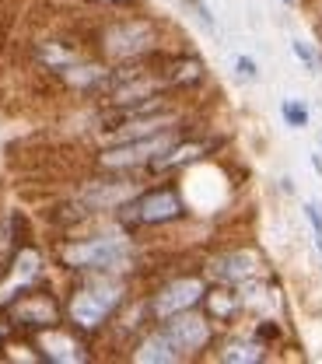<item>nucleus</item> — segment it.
<instances>
[{
	"instance_id": "nucleus-18",
	"label": "nucleus",
	"mask_w": 322,
	"mask_h": 364,
	"mask_svg": "<svg viewBox=\"0 0 322 364\" xmlns=\"http://www.w3.org/2000/svg\"><path fill=\"white\" fill-rule=\"evenodd\" d=\"M291 53H294V56H298V60H301V63L312 70V74H319V70H322L319 53H316V49H312L308 43H301V39H291Z\"/></svg>"
},
{
	"instance_id": "nucleus-10",
	"label": "nucleus",
	"mask_w": 322,
	"mask_h": 364,
	"mask_svg": "<svg viewBox=\"0 0 322 364\" xmlns=\"http://www.w3.org/2000/svg\"><path fill=\"white\" fill-rule=\"evenodd\" d=\"M263 267H267V263H263L259 249H252V245H235V249L218 252V256L207 263V280H210V284L242 287V284H256Z\"/></svg>"
},
{
	"instance_id": "nucleus-5",
	"label": "nucleus",
	"mask_w": 322,
	"mask_h": 364,
	"mask_svg": "<svg viewBox=\"0 0 322 364\" xmlns=\"http://www.w3.org/2000/svg\"><path fill=\"white\" fill-rule=\"evenodd\" d=\"M183 134H189L186 127H172V130L140 136V140L98 144V151H95V172H130V176H140V172H147Z\"/></svg>"
},
{
	"instance_id": "nucleus-14",
	"label": "nucleus",
	"mask_w": 322,
	"mask_h": 364,
	"mask_svg": "<svg viewBox=\"0 0 322 364\" xmlns=\"http://www.w3.org/2000/svg\"><path fill=\"white\" fill-rule=\"evenodd\" d=\"M214 358L225 364H263L270 358V347L267 343H259L252 333L249 336H228V340H218L214 343Z\"/></svg>"
},
{
	"instance_id": "nucleus-24",
	"label": "nucleus",
	"mask_w": 322,
	"mask_h": 364,
	"mask_svg": "<svg viewBox=\"0 0 322 364\" xmlns=\"http://www.w3.org/2000/svg\"><path fill=\"white\" fill-rule=\"evenodd\" d=\"M7 333H11V326H7V318H0V343L7 340Z\"/></svg>"
},
{
	"instance_id": "nucleus-17",
	"label": "nucleus",
	"mask_w": 322,
	"mask_h": 364,
	"mask_svg": "<svg viewBox=\"0 0 322 364\" xmlns=\"http://www.w3.org/2000/svg\"><path fill=\"white\" fill-rule=\"evenodd\" d=\"M231 67H235V77H238V81H259V63H256L249 53H235Z\"/></svg>"
},
{
	"instance_id": "nucleus-19",
	"label": "nucleus",
	"mask_w": 322,
	"mask_h": 364,
	"mask_svg": "<svg viewBox=\"0 0 322 364\" xmlns=\"http://www.w3.org/2000/svg\"><path fill=\"white\" fill-rule=\"evenodd\" d=\"M252 336H256L259 343H267V347H270L274 340H280V326H277L274 318H259V322H256V329H252Z\"/></svg>"
},
{
	"instance_id": "nucleus-6",
	"label": "nucleus",
	"mask_w": 322,
	"mask_h": 364,
	"mask_svg": "<svg viewBox=\"0 0 322 364\" xmlns=\"http://www.w3.org/2000/svg\"><path fill=\"white\" fill-rule=\"evenodd\" d=\"M4 318L11 326V333H25V336H36V333H46L53 326H63V301L32 284L28 291H21L14 301L4 305Z\"/></svg>"
},
{
	"instance_id": "nucleus-13",
	"label": "nucleus",
	"mask_w": 322,
	"mask_h": 364,
	"mask_svg": "<svg viewBox=\"0 0 322 364\" xmlns=\"http://www.w3.org/2000/svg\"><path fill=\"white\" fill-rule=\"evenodd\" d=\"M130 361L137 364H179V350L172 347V340L161 333V326L154 322V326H147L144 333H140L137 340L130 343V354H127Z\"/></svg>"
},
{
	"instance_id": "nucleus-2",
	"label": "nucleus",
	"mask_w": 322,
	"mask_h": 364,
	"mask_svg": "<svg viewBox=\"0 0 322 364\" xmlns=\"http://www.w3.org/2000/svg\"><path fill=\"white\" fill-rule=\"evenodd\" d=\"M134 298L130 291V277L119 273H81L74 277L67 298H63V322L81 333L85 340H92L98 333L109 329V322L116 312Z\"/></svg>"
},
{
	"instance_id": "nucleus-9",
	"label": "nucleus",
	"mask_w": 322,
	"mask_h": 364,
	"mask_svg": "<svg viewBox=\"0 0 322 364\" xmlns=\"http://www.w3.org/2000/svg\"><path fill=\"white\" fill-rule=\"evenodd\" d=\"M207 287H210L207 273H179V277H168V280L158 284L151 294H144V298H147V312H151L154 322H161V318H168V316L200 309Z\"/></svg>"
},
{
	"instance_id": "nucleus-20",
	"label": "nucleus",
	"mask_w": 322,
	"mask_h": 364,
	"mask_svg": "<svg viewBox=\"0 0 322 364\" xmlns=\"http://www.w3.org/2000/svg\"><path fill=\"white\" fill-rule=\"evenodd\" d=\"M189 7H193L196 21H200V25H203V28H207V32L214 36V32H218V18H214V11H210V7H207L203 0H189Z\"/></svg>"
},
{
	"instance_id": "nucleus-21",
	"label": "nucleus",
	"mask_w": 322,
	"mask_h": 364,
	"mask_svg": "<svg viewBox=\"0 0 322 364\" xmlns=\"http://www.w3.org/2000/svg\"><path fill=\"white\" fill-rule=\"evenodd\" d=\"M92 4H102V7H130L134 0H92Z\"/></svg>"
},
{
	"instance_id": "nucleus-15",
	"label": "nucleus",
	"mask_w": 322,
	"mask_h": 364,
	"mask_svg": "<svg viewBox=\"0 0 322 364\" xmlns=\"http://www.w3.org/2000/svg\"><path fill=\"white\" fill-rule=\"evenodd\" d=\"M242 291L238 287H231V284H210L207 287V294H203V312L214 318L218 326H228V322H235V316L242 312Z\"/></svg>"
},
{
	"instance_id": "nucleus-23",
	"label": "nucleus",
	"mask_w": 322,
	"mask_h": 364,
	"mask_svg": "<svg viewBox=\"0 0 322 364\" xmlns=\"http://www.w3.org/2000/svg\"><path fill=\"white\" fill-rule=\"evenodd\" d=\"M280 189H284V193H294V179H287V176H284V179H280Z\"/></svg>"
},
{
	"instance_id": "nucleus-12",
	"label": "nucleus",
	"mask_w": 322,
	"mask_h": 364,
	"mask_svg": "<svg viewBox=\"0 0 322 364\" xmlns=\"http://www.w3.org/2000/svg\"><path fill=\"white\" fill-rule=\"evenodd\" d=\"M218 144H221V140L183 134L154 165H151V168H147V176H176V172H186V168L200 165L203 158H210V151H218Z\"/></svg>"
},
{
	"instance_id": "nucleus-1",
	"label": "nucleus",
	"mask_w": 322,
	"mask_h": 364,
	"mask_svg": "<svg viewBox=\"0 0 322 364\" xmlns=\"http://www.w3.org/2000/svg\"><path fill=\"white\" fill-rule=\"evenodd\" d=\"M116 225V221H112ZM56 267L70 277L81 273H119L130 277L137 267V238L123 225L92 231V235H67L53 249Z\"/></svg>"
},
{
	"instance_id": "nucleus-22",
	"label": "nucleus",
	"mask_w": 322,
	"mask_h": 364,
	"mask_svg": "<svg viewBox=\"0 0 322 364\" xmlns=\"http://www.w3.org/2000/svg\"><path fill=\"white\" fill-rule=\"evenodd\" d=\"M308 161H312V168L322 176V154H319V151H312V154H308Z\"/></svg>"
},
{
	"instance_id": "nucleus-25",
	"label": "nucleus",
	"mask_w": 322,
	"mask_h": 364,
	"mask_svg": "<svg viewBox=\"0 0 322 364\" xmlns=\"http://www.w3.org/2000/svg\"><path fill=\"white\" fill-rule=\"evenodd\" d=\"M312 242H316V252L322 256V231H312Z\"/></svg>"
},
{
	"instance_id": "nucleus-7",
	"label": "nucleus",
	"mask_w": 322,
	"mask_h": 364,
	"mask_svg": "<svg viewBox=\"0 0 322 364\" xmlns=\"http://www.w3.org/2000/svg\"><path fill=\"white\" fill-rule=\"evenodd\" d=\"M140 189V179L130 172H102L98 179H88L77 186L74 200L92 214V218H112L119 207H127Z\"/></svg>"
},
{
	"instance_id": "nucleus-11",
	"label": "nucleus",
	"mask_w": 322,
	"mask_h": 364,
	"mask_svg": "<svg viewBox=\"0 0 322 364\" xmlns=\"http://www.w3.org/2000/svg\"><path fill=\"white\" fill-rule=\"evenodd\" d=\"M154 67H158L165 88L172 95H189V91H200L207 85V63H203V56H196L189 49H183V53H158Z\"/></svg>"
},
{
	"instance_id": "nucleus-8",
	"label": "nucleus",
	"mask_w": 322,
	"mask_h": 364,
	"mask_svg": "<svg viewBox=\"0 0 322 364\" xmlns=\"http://www.w3.org/2000/svg\"><path fill=\"white\" fill-rule=\"evenodd\" d=\"M158 326L172 340V347L179 350L183 361L203 358L218 343V322L207 316L203 309H189V312H179V316H168V318H161Z\"/></svg>"
},
{
	"instance_id": "nucleus-26",
	"label": "nucleus",
	"mask_w": 322,
	"mask_h": 364,
	"mask_svg": "<svg viewBox=\"0 0 322 364\" xmlns=\"http://www.w3.org/2000/svg\"><path fill=\"white\" fill-rule=\"evenodd\" d=\"M280 4H287V7H294V4H298V0H280Z\"/></svg>"
},
{
	"instance_id": "nucleus-4",
	"label": "nucleus",
	"mask_w": 322,
	"mask_h": 364,
	"mask_svg": "<svg viewBox=\"0 0 322 364\" xmlns=\"http://www.w3.org/2000/svg\"><path fill=\"white\" fill-rule=\"evenodd\" d=\"M189 218V207H186L183 189L176 182H158V186H144L137 196L119 207L112 214L116 225H123L127 231H147V228H168L179 225Z\"/></svg>"
},
{
	"instance_id": "nucleus-16",
	"label": "nucleus",
	"mask_w": 322,
	"mask_h": 364,
	"mask_svg": "<svg viewBox=\"0 0 322 364\" xmlns=\"http://www.w3.org/2000/svg\"><path fill=\"white\" fill-rule=\"evenodd\" d=\"M280 119H284V127H291V130H305V127L312 123V112H308V105H305L301 98H284V102H280Z\"/></svg>"
},
{
	"instance_id": "nucleus-3",
	"label": "nucleus",
	"mask_w": 322,
	"mask_h": 364,
	"mask_svg": "<svg viewBox=\"0 0 322 364\" xmlns=\"http://www.w3.org/2000/svg\"><path fill=\"white\" fill-rule=\"evenodd\" d=\"M95 53L112 67L151 60L161 53V25L154 18H112L98 28Z\"/></svg>"
}]
</instances>
